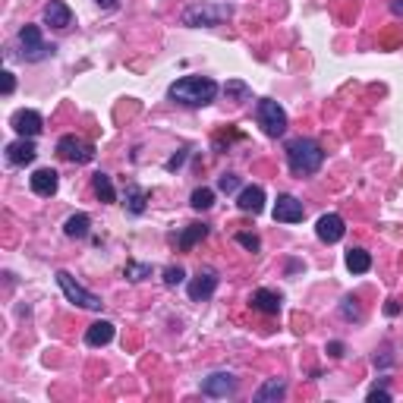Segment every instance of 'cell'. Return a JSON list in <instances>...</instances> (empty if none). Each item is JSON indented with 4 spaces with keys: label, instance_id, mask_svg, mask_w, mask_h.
Wrapping results in <instances>:
<instances>
[{
    "label": "cell",
    "instance_id": "cell-24",
    "mask_svg": "<svg viewBox=\"0 0 403 403\" xmlns=\"http://www.w3.org/2000/svg\"><path fill=\"white\" fill-rule=\"evenodd\" d=\"M145 202H149V193H145V189H139V186H129L127 189V208L133 211V215H142Z\"/></svg>",
    "mask_w": 403,
    "mask_h": 403
},
{
    "label": "cell",
    "instance_id": "cell-26",
    "mask_svg": "<svg viewBox=\"0 0 403 403\" xmlns=\"http://www.w3.org/2000/svg\"><path fill=\"white\" fill-rule=\"evenodd\" d=\"M237 243L243 249H249V252H259L261 249V239L255 237V233H237Z\"/></svg>",
    "mask_w": 403,
    "mask_h": 403
},
{
    "label": "cell",
    "instance_id": "cell-16",
    "mask_svg": "<svg viewBox=\"0 0 403 403\" xmlns=\"http://www.w3.org/2000/svg\"><path fill=\"white\" fill-rule=\"evenodd\" d=\"M111 340H113L111 321H95V325H89V331H85V344L89 347H107Z\"/></svg>",
    "mask_w": 403,
    "mask_h": 403
},
{
    "label": "cell",
    "instance_id": "cell-13",
    "mask_svg": "<svg viewBox=\"0 0 403 403\" xmlns=\"http://www.w3.org/2000/svg\"><path fill=\"white\" fill-rule=\"evenodd\" d=\"M29 183H32V193L35 195H54L60 186V173L54 167H41V171L32 173Z\"/></svg>",
    "mask_w": 403,
    "mask_h": 403
},
{
    "label": "cell",
    "instance_id": "cell-15",
    "mask_svg": "<svg viewBox=\"0 0 403 403\" xmlns=\"http://www.w3.org/2000/svg\"><path fill=\"white\" fill-rule=\"evenodd\" d=\"M237 205H239V211H246V215H261V208H265V189L246 186L243 193H239Z\"/></svg>",
    "mask_w": 403,
    "mask_h": 403
},
{
    "label": "cell",
    "instance_id": "cell-29",
    "mask_svg": "<svg viewBox=\"0 0 403 403\" xmlns=\"http://www.w3.org/2000/svg\"><path fill=\"white\" fill-rule=\"evenodd\" d=\"M183 277H186V271L179 268V265H177V268H167L164 271V284L167 287H177V284H183Z\"/></svg>",
    "mask_w": 403,
    "mask_h": 403
},
{
    "label": "cell",
    "instance_id": "cell-31",
    "mask_svg": "<svg viewBox=\"0 0 403 403\" xmlns=\"http://www.w3.org/2000/svg\"><path fill=\"white\" fill-rule=\"evenodd\" d=\"M340 312H344V318H347V321H350V318H359L356 299H344V309H340Z\"/></svg>",
    "mask_w": 403,
    "mask_h": 403
},
{
    "label": "cell",
    "instance_id": "cell-20",
    "mask_svg": "<svg viewBox=\"0 0 403 403\" xmlns=\"http://www.w3.org/2000/svg\"><path fill=\"white\" fill-rule=\"evenodd\" d=\"M208 237V224H189L186 230L179 233V239H177V246L183 249V252H189V249L199 243V239H205Z\"/></svg>",
    "mask_w": 403,
    "mask_h": 403
},
{
    "label": "cell",
    "instance_id": "cell-1",
    "mask_svg": "<svg viewBox=\"0 0 403 403\" xmlns=\"http://www.w3.org/2000/svg\"><path fill=\"white\" fill-rule=\"evenodd\" d=\"M215 95H217V83L208 79V76H183V79H177L171 85V98L186 107H205L215 101Z\"/></svg>",
    "mask_w": 403,
    "mask_h": 403
},
{
    "label": "cell",
    "instance_id": "cell-2",
    "mask_svg": "<svg viewBox=\"0 0 403 403\" xmlns=\"http://www.w3.org/2000/svg\"><path fill=\"white\" fill-rule=\"evenodd\" d=\"M321 161H325V151H321V145L312 142V139H290V142H287V164H290V171L296 173V177L315 173L321 167Z\"/></svg>",
    "mask_w": 403,
    "mask_h": 403
},
{
    "label": "cell",
    "instance_id": "cell-17",
    "mask_svg": "<svg viewBox=\"0 0 403 403\" xmlns=\"http://www.w3.org/2000/svg\"><path fill=\"white\" fill-rule=\"evenodd\" d=\"M284 394H287V381L284 378H268L259 391H255V400L259 403H274V400H281Z\"/></svg>",
    "mask_w": 403,
    "mask_h": 403
},
{
    "label": "cell",
    "instance_id": "cell-22",
    "mask_svg": "<svg viewBox=\"0 0 403 403\" xmlns=\"http://www.w3.org/2000/svg\"><path fill=\"white\" fill-rule=\"evenodd\" d=\"M95 193H98V199L105 202V205L117 202V193H113V183H111L107 173H95Z\"/></svg>",
    "mask_w": 403,
    "mask_h": 403
},
{
    "label": "cell",
    "instance_id": "cell-34",
    "mask_svg": "<svg viewBox=\"0 0 403 403\" xmlns=\"http://www.w3.org/2000/svg\"><path fill=\"white\" fill-rule=\"evenodd\" d=\"M328 353H331L334 359H340V356H344V344H340V340H331V344H328Z\"/></svg>",
    "mask_w": 403,
    "mask_h": 403
},
{
    "label": "cell",
    "instance_id": "cell-10",
    "mask_svg": "<svg viewBox=\"0 0 403 403\" xmlns=\"http://www.w3.org/2000/svg\"><path fill=\"white\" fill-rule=\"evenodd\" d=\"M10 127L19 135H25V139H35V135L45 129V120H41L38 111H16L13 120H10Z\"/></svg>",
    "mask_w": 403,
    "mask_h": 403
},
{
    "label": "cell",
    "instance_id": "cell-9",
    "mask_svg": "<svg viewBox=\"0 0 403 403\" xmlns=\"http://www.w3.org/2000/svg\"><path fill=\"white\" fill-rule=\"evenodd\" d=\"M215 290H217V274H215L211 268H202L199 274L189 281V287H186V293H189V299H193V303H202V299H208Z\"/></svg>",
    "mask_w": 403,
    "mask_h": 403
},
{
    "label": "cell",
    "instance_id": "cell-32",
    "mask_svg": "<svg viewBox=\"0 0 403 403\" xmlns=\"http://www.w3.org/2000/svg\"><path fill=\"white\" fill-rule=\"evenodd\" d=\"M391 400V394L384 388H375V391H369V403H388Z\"/></svg>",
    "mask_w": 403,
    "mask_h": 403
},
{
    "label": "cell",
    "instance_id": "cell-5",
    "mask_svg": "<svg viewBox=\"0 0 403 403\" xmlns=\"http://www.w3.org/2000/svg\"><path fill=\"white\" fill-rule=\"evenodd\" d=\"M19 47H23V60H45L51 57L57 47L54 45H45L41 41V32H38V25H25V29H19Z\"/></svg>",
    "mask_w": 403,
    "mask_h": 403
},
{
    "label": "cell",
    "instance_id": "cell-21",
    "mask_svg": "<svg viewBox=\"0 0 403 403\" xmlns=\"http://www.w3.org/2000/svg\"><path fill=\"white\" fill-rule=\"evenodd\" d=\"M347 268H350L353 274H366V271L372 268V255H369L366 249H350V252H347Z\"/></svg>",
    "mask_w": 403,
    "mask_h": 403
},
{
    "label": "cell",
    "instance_id": "cell-8",
    "mask_svg": "<svg viewBox=\"0 0 403 403\" xmlns=\"http://www.w3.org/2000/svg\"><path fill=\"white\" fill-rule=\"evenodd\" d=\"M315 233H318L321 243H340L347 233V224H344V217L340 215H321L318 217V224H315Z\"/></svg>",
    "mask_w": 403,
    "mask_h": 403
},
{
    "label": "cell",
    "instance_id": "cell-33",
    "mask_svg": "<svg viewBox=\"0 0 403 403\" xmlns=\"http://www.w3.org/2000/svg\"><path fill=\"white\" fill-rule=\"evenodd\" d=\"M227 95H237V98H246L249 89L243 83H227Z\"/></svg>",
    "mask_w": 403,
    "mask_h": 403
},
{
    "label": "cell",
    "instance_id": "cell-30",
    "mask_svg": "<svg viewBox=\"0 0 403 403\" xmlns=\"http://www.w3.org/2000/svg\"><path fill=\"white\" fill-rule=\"evenodd\" d=\"M13 89H16V76L10 73V69H3V73H0V91H3V95H13Z\"/></svg>",
    "mask_w": 403,
    "mask_h": 403
},
{
    "label": "cell",
    "instance_id": "cell-18",
    "mask_svg": "<svg viewBox=\"0 0 403 403\" xmlns=\"http://www.w3.org/2000/svg\"><path fill=\"white\" fill-rule=\"evenodd\" d=\"M252 306L265 315H277L281 312V293L274 290H255L252 293Z\"/></svg>",
    "mask_w": 403,
    "mask_h": 403
},
{
    "label": "cell",
    "instance_id": "cell-19",
    "mask_svg": "<svg viewBox=\"0 0 403 403\" xmlns=\"http://www.w3.org/2000/svg\"><path fill=\"white\" fill-rule=\"evenodd\" d=\"M89 227H91V217L79 211V215L67 217V224H63V233H67L69 239H83V237H89Z\"/></svg>",
    "mask_w": 403,
    "mask_h": 403
},
{
    "label": "cell",
    "instance_id": "cell-7",
    "mask_svg": "<svg viewBox=\"0 0 403 403\" xmlns=\"http://www.w3.org/2000/svg\"><path fill=\"white\" fill-rule=\"evenodd\" d=\"M303 217H306V208H303V202H299L296 195H290V193L277 195V205H274L277 224H299Z\"/></svg>",
    "mask_w": 403,
    "mask_h": 403
},
{
    "label": "cell",
    "instance_id": "cell-4",
    "mask_svg": "<svg viewBox=\"0 0 403 403\" xmlns=\"http://www.w3.org/2000/svg\"><path fill=\"white\" fill-rule=\"evenodd\" d=\"M255 117H259V127L268 135H284L287 133V113L284 107L271 101V98H261L259 107H255Z\"/></svg>",
    "mask_w": 403,
    "mask_h": 403
},
{
    "label": "cell",
    "instance_id": "cell-25",
    "mask_svg": "<svg viewBox=\"0 0 403 403\" xmlns=\"http://www.w3.org/2000/svg\"><path fill=\"white\" fill-rule=\"evenodd\" d=\"M189 205H193L195 211H208L211 205H215V193H211L208 186H199L193 193V199H189Z\"/></svg>",
    "mask_w": 403,
    "mask_h": 403
},
{
    "label": "cell",
    "instance_id": "cell-6",
    "mask_svg": "<svg viewBox=\"0 0 403 403\" xmlns=\"http://www.w3.org/2000/svg\"><path fill=\"white\" fill-rule=\"evenodd\" d=\"M57 151H60V157H67L73 164H89L91 157H95V149L85 139H79V135H60Z\"/></svg>",
    "mask_w": 403,
    "mask_h": 403
},
{
    "label": "cell",
    "instance_id": "cell-23",
    "mask_svg": "<svg viewBox=\"0 0 403 403\" xmlns=\"http://www.w3.org/2000/svg\"><path fill=\"white\" fill-rule=\"evenodd\" d=\"M217 19H221V13H215V10H208V7H205V10H189V13H186V23L189 25H217Z\"/></svg>",
    "mask_w": 403,
    "mask_h": 403
},
{
    "label": "cell",
    "instance_id": "cell-12",
    "mask_svg": "<svg viewBox=\"0 0 403 403\" xmlns=\"http://www.w3.org/2000/svg\"><path fill=\"white\" fill-rule=\"evenodd\" d=\"M35 155H38L35 142H32V139H25V135H19L16 142H10V145H7V161H10L13 167H25V164H32V161H35Z\"/></svg>",
    "mask_w": 403,
    "mask_h": 403
},
{
    "label": "cell",
    "instance_id": "cell-14",
    "mask_svg": "<svg viewBox=\"0 0 403 403\" xmlns=\"http://www.w3.org/2000/svg\"><path fill=\"white\" fill-rule=\"evenodd\" d=\"M45 23L54 29H69L73 25V10L63 3V0H51L45 7Z\"/></svg>",
    "mask_w": 403,
    "mask_h": 403
},
{
    "label": "cell",
    "instance_id": "cell-11",
    "mask_svg": "<svg viewBox=\"0 0 403 403\" xmlns=\"http://www.w3.org/2000/svg\"><path fill=\"white\" fill-rule=\"evenodd\" d=\"M237 391V378L230 372H215L202 381V394L205 397H230Z\"/></svg>",
    "mask_w": 403,
    "mask_h": 403
},
{
    "label": "cell",
    "instance_id": "cell-28",
    "mask_svg": "<svg viewBox=\"0 0 403 403\" xmlns=\"http://www.w3.org/2000/svg\"><path fill=\"white\" fill-rule=\"evenodd\" d=\"M149 274H151L149 265H135V261H129V265H127V277H129V281H145Z\"/></svg>",
    "mask_w": 403,
    "mask_h": 403
},
{
    "label": "cell",
    "instance_id": "cell-27",
    "mask_svg": "<svg viewBox=\"0 0 403 403\" xmlns=\"http://www.w3.org/2000/svg\"><path fill=\"white\" fill-rule=\"evenodd\" d=\"M217 189H221V193H237L239 189V177H233V173H224V177H217Z\"/></svg>",
    "mask_w": 403,
    "mask_h": 403
},
{
    "label": "cell",
    "instance_id": "cell-35",
    "mask_svg": "<svg viewBox=\"0 0 403 403\" xmlns=\"http://www.w3.org/2000/svg\"><path fill=\"white\" fill-rule=\"evenodd\" d=\"M95 3H98V7H101V10H113V7H117V3H120V0H95Z\"/></svg>",
    "mask_w": 403,
    "mask_h": 403
},
{
    "label": "cell",
    "instance_id": "cell-3",
    "mask_svg": "<svg viewBox=\"0 0 403 403\" xmlns=\"http://www.w3.org/2000/svg\"><path fill=\"white\" fill-rule=\"evenodd\" d=\"M57 284H60V290H63V296H67L69 303H76V306L91 309V312H98V309L105 306V303H101V296H98V293L85 290L83 284H76V281H73V274H69V271H57Z\"/></svg>",
    "mask_w": 403,
    "mask_h": 403
},
{
    "label": "cell",
    "instance_id": "cell-36",
    "mask_svg": "<svg viewBox=\"0 0 403 403\" xmlns=\"http://www.w3.org/2000/svg\"><path fill=\"white\" fill-rule=\"evenodd\" d=\"M391 10H394L397 16H403V0H391Z\"/></svg>",
    "mask_w": 403,
    "mask_h": 403
}]
</instances>
